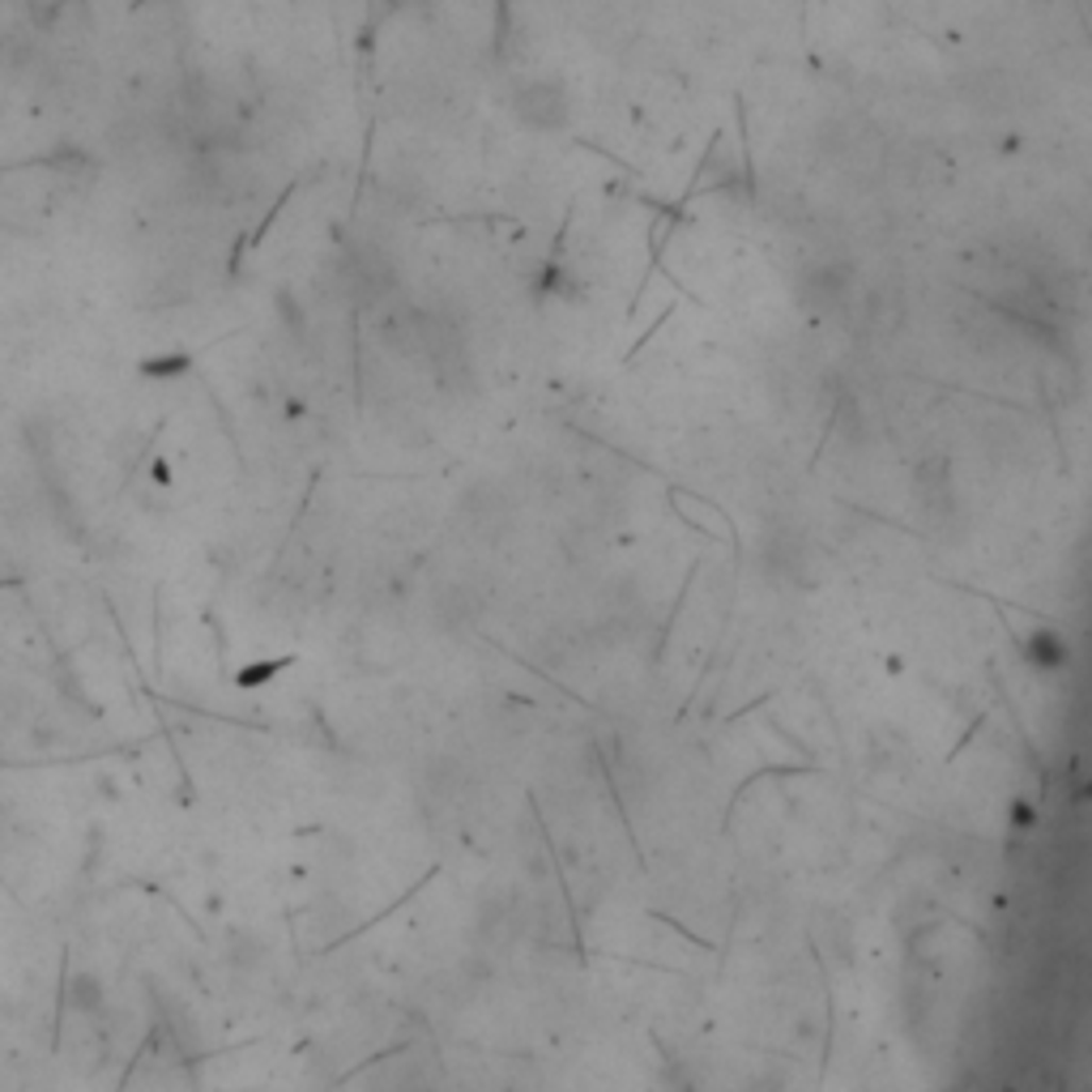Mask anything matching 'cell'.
<instances>
[{
	"instance_id": "6da1fadb",
	"label": "cell",
	"mask_w": 1092,
	"mask_h": 1092,
	"mask_svg": "<svg viewBox=\"0 0 1092 1092\" xmlns=\"http://www.w3.org/2000/svg\"><path fill=\"white\" fill-rule=\"evenodd\" d=\"M516 107H521V116H525V120L542 124V112H546V107L568 112V90H564L560 82H529V86H521Z\"/></svg>"
}]
</instances>
